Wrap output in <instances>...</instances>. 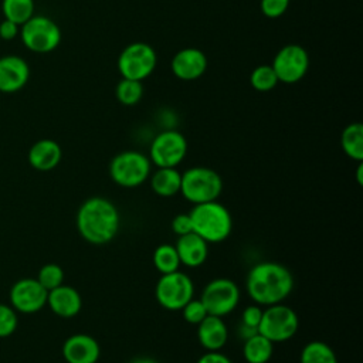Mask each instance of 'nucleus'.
I'll use <instances>...</instances> for the list:
<instances>
[{"label": "nucleus", "mask_w": 363, "mask_h": 363, "mask_svg": "<svg viewBox=\"0 0 363 363\" xmlns=\"http://www.w3.org/2000/svg\"><path fill=\"white\" fill-rule=\"evenodd\" d=\"M245 289L254 303L259 306L281 303L294 289V277L285 265L262 261L248 271Z\"/></svg>", "instance_id": "obj_1"}, {"label": "nucleus", "mask_w": 363, "mask_h": 363, "mask_svg": "<svg viewBox=\"0 0 363 363\" xmlns=\"http://www.w3.org/2000/svg\"><path fill=\"white\" fill-rule=\"evenodd\" d=\"M77 230L89 244L104 245L115 238L121 217L116 206L105 197L86 199L77 211Z\"/></svg>", "instance_id": "obj_2"}, {"label": "nucleus", "mask_w": 363, "mask_h": 363, "mask_svg": "<svg viewBox=\"0 0 363 363\" xmlns=\"http://www.w3.org/2000/svg\"><path fill=\"white\" fill-rule=\"evenodd\" d=\"M193 233L208 244H217L228 238L233 230V218L225 206L214 201L194 204L189 211Z\"/></svg>", "instance_id": "obj_3"}, {"label": "nucleus", "mask_w": 363, "mask_h": 363, "mask_svg": "<svg viewBox=\"0 0 363 363\" xmlns=\"http://www.w3.org/2000/svg\"><path fill=\"white\" fill-rule=\"evenodd\" d=\"M223 191L221 176L204 166H194L182 173L180 191L182 196L194 204H201L207 201H214L220 197Z\"/></svg>", "instance_id": "obj_4"}, {"label": "nucleus", "mask_w": 363, "mask_h": 363, "mask_svg": "<svg viewBox=\"0 0 363 363\" xmlns=\"http://www.w3.org/2000/svg\"><path fill=\"white\" fill-rule=\"evenodd\" d=\"M152 163L149 157L138 150H125L113 156L109 163V176L121 187L135 189L150 176Z\"/></svg>", "instance_id": "obj_5"}, {"label": "nucleus", "mask_w": 363, "mask_h": 363, "mask_svg": "<svg viewBox=\"0 0 363 363\" xmlns=\"http://www.w3.org/2000/svg\"><path fill=\"white\" fill-rule=\"evenodd\" d=\"M298 328L299 318L296 312L281 302L262 309L258 333L269 339L272 343H281L292 339L296 335Z\"/></svg>", "instance_id": "obj_6"}, {"label": "nucleus", "mask_w": 363, "mask_h": 363, "mask_svg": "<svg viewBox=\"0 0 363 363\" xmlns=\"http://www.w3.org/2000/svg\"><path fill=\"white\" fill-rule=\"evenodd\" d=\"M20 38L27 50L45 54L60 45L61 30L50 17L33 16L20 26Z\"/></svg>", "instance_id": "obj_7"}, {"label": "nucleus", "mask_w": 363, "mask_h": 363, "mask_svg": "<svg viewBox=\"0 0 363 363\" xmlns=\"http://www.w3.org/2000/svg\"><path fill=\"white\" fill-rule=\"evenodd\" d=\"M193 295L194 284L191 278L182 271L163 274L155 286L157 303L167 311H180Z\"/></svg>", "instance_id": "obj_8"}, {"label": "nucleus", "mask_w": 363, "mask_h": 363, "mask_svg": "<svg viewBox=\"0 0 363 363\" xmlns=\"http://www.w3.org/2000/svg\"><path fill=\"white\" fill-rule=\"evenodd\" d=\"M240 289L230 278H214L203 289L200 301L208 315L224 318L230 315L240 302Z\"/></svg>", "instance_id": "obj_9"}, {"label": "nucleus", "mask_w": 363, "mask_h": 363, "mask_svg": "<svg viewBox=\"0 0 363 363\" xmlns=\"http://www.w3.org/2000/svg\"><path fill=\"white\" fill-rule=\"evenodd\" d=\"M157 62L156 52L146 43H132L126 45L118 58V68L122 78L142 81L149 77Z\"/></svg>", "instance_id": "obj_10"}, {"label": "nucleus", "mask_w": 363, "mask_h": 363, "mask_svg": "<svg viewBox=\"0 0 363 363\" xmlns=\"http://www.w3.org/2000/svg\"><path fill=\"white\" fill-rule=\"evenodd\" d=\"M187 153L186 138L173 129L156 135L149 147V160L157 167H177Z\"/></svg>", "instance_id": "obj_11"}, {"label": "nucleus", "mask_w": 363, "mask_h": 363, "mask_svg": "<svg viewBox=\"0 0 363 363\" xmlns=\"http://www.w3.org/2000/svg\"><path fill=\"white\" fill-rule=\"evenodd\" d=\"M272 68L278 81L295 84L306 74L309 68V55L302 45L288 44L277 52Z\"/></svg>", "instance_id": "obj_12"}, {"label": "nucleus", "mask_w": 363, "mask_h": 363, "mask_svg": "<svg viewBox=\"0 0 363 363\" xmlns=\"http://www.w3.org/2000/svg\"><path fill=\"white\" fill-rule=\"evenodd\" d=\"M47 295L37 278H21L10 289V303L16 312L35 313L47 305Z\"/></svg>", "instance_id": "obj_13"}, {"label": "nucleus", "mask_w": 363, "mask_h": 363, "mask_svg": "<svg viewBox=\"0 0 363 363\" xmlns=\"http://www.w3.org/2000/svg\"><path fill=\"white\" fill-rule=\"evenodd\" d=\"M30 79V67L18 55L0 57V92L14 94L26 86Z\"/></svg>", "instance_id": "obj_14"}, {"label": "nucleus", "mask_w": 363, "mask_h": 363, "mask_svg": "<svg viewBox=\"0 0 363 363\" xmlns=\"http://www.w3.org/2000/svg\"><path fill=\"white\" fill-rule=\"evenodd\" d=\"M99 356V343L86 333L71 335L62 345V357L67 363H96Z\"/></svg>", "instance_id": "obj_15"}, {"label": "nucleus", "mask_w": 363, "mask_h": 363, "mask_svg": "<svg viewBox=\"0 0 363 363\" xmlns=\"http://www.w3.org/2000/svg\"><path fill=\"white\" fill-rule=\"evenodd\" d=\"M207 68V57L199 48H183L172 60L173 74L183 81H193L201 77Z\"/></svg>", "instance_id": "obj_16"}, {"label": "nucleus", "mask_w": 363, "mask_h": 363, "mask_svg": "<svg viewBox=\"0 0 363 363\" xmlns=\"http://www.w3.org/2000/svg\"><path fill=\"white\" fill-rule=\"evenodd\" d=\"M47 305L57 316L74 318L81 312L82 298L74 286L61 284L60 286L48 291Z\"/></svg>", "instance_id": "obj_17"}, {"label": "nucleus", "mask_w": 363, "mask_h": 363, "mask_svg": "<svg viewBox=\"0 0 363 363\" xmlns=\"http://www.w3.org/2000/svg\"><path fill=\"white\" fill-rule=\"evenodd\" d=\"M197 339L206 352L221 350L228 340V329L223 318L207 315L197 325Z\"/></svg>", "instance_id": "obj_18"}, {"label": "nucleus", "mask_w": 363, "mask_h": 363, "mask_svg": "<svg viewBox=\"0 0 363 363\" xmlns=\"http://www.w3.org/2000/svg\"><path fill=\"white\" fill-rule=\"evenodd\" d=\"M180 264L189 268H197L204 264L208 255V242L196 233L180 235L174 245Z\"/></svg>", "instance_id": "obj_19"}, {"label": "nucleus", "mask_w": 363, "mask_h": 363, "mask_svg": "<svg viewBox=\"0 0 363 363\" xmlns=\"http://www.w3.org/2000/svg\"><path fill=\"white\" fill-rule=\"evenodd\" d=\"M28 163L40 172H48L58 166L62 157L61 146L52 139H40L28 150Z\"/></svg>", "instance_id": "obj_20"}, {"label": "nucleus", "mask_w": 363, "mask_h": 363, "mask_svg": "<svg viewBox=\"0 0 363 363\" xmlns=\"http://www.w3.org/2000/svg\"><path fill=\"white\" fill-rule=\"evenodd\" d=\"M149 177L152 190L160 197H172L180 191L182 173L177 167H157Z\"/></svg>", "instance_id": "obj_21"}, {"label": "nucleus", "mask_w": 363, "mask_h": 363, "mask_svg": "<svg viewBox=\"0 0 363 363\" xmlns=\"http://www.w3.org/2000/svg\"><path fill=\"white\" fill-rule=\"evenodd\" d=\"M272 353L274 343L261 333H255L244 340L242 357L247 363H268Z\"/></svg>", "instance_id": "obj_22"}, {"label": "nucleus", "mask_w": 363, "mask_h": 363, "mask_svg": "<svg viewBox=\"0 0 363 363\" xmlns=\"http://www.w3.org/2000/svg\"><path fill=\"white\" fill-rule=\"evenodd\" d=\"M340 145L347 157L356 162L363 160V125L354 122L347 125L340 136Z\"/></svg>", "instance_id": "obj_23"}, {"label": "nucleus", "mask_w": 363, "mask_h": 363, "mask_svg": "<svg viewBox=\"0 0 363 363\" xmlns=\"http://www.w3.org/2000/svg\"><path fill=\"white\" fill-rule=\"evenodd\" d=\"M299 363H337V357L328 343L312 340L302 347Z\"/></svg>", "instance_id": "obj_24"}, {"label": "nucleus", "mask_w": 363, "mask_h": 363, "mask_svg": "<svg viewBox=\"0 0 363 363\" xmlns=\"http://www.w3.org/2000/svg\"><path fill=\"white\" fill-rule=\"evenodd\" d=\"M1 13L4 18L21 26L34 16V0H1Z\"/></svg>", "instance_id": "obj_25"}, {"label": "nucleus", "mask_w": 363, "mask_h": 363, "mask_svg": "<svg viewBox=\"0 0 363 363\" xmlns=\"http://www.w3.org/2000/svg\"><path fill=\"white\" fill-rule=\"evenodd\" d=\"M152 259L156 271H159L162 275L179 271L182 265L174 245L170 244H160L159 247H156Z\"/></svg>", "instance_id": "obj_26"}, {"label": "nucleus", "mask_w": 363, "mask_h": 363, "mask_svg": "<svg viewBox=\"0 0 363 363\" xmlns=\"http://www.w3.org/2000/svg\"><path fill=\"white\" fill-rule=\"evenodd\" d=\"M250 82L254 89L267 92V91H271L272 88H275V85L279 81L277 78V74H275L272 65L262 64L252 69V72L250 75Z\"/></svg>", "instance_id": "obj_27"}, {"label": "nucleus", "mask_w": 363, "mask_h": 363, "mask_svg": "<svg viewBox=\"0 0 363 363\" xmlns=\"http://www.w3.org/2000/svg\"><path fill=\"white\" fill-rule=\"evenodd\" d=\"M143 95V86L140 81L122 78L116 85V98L122 105H136Z\"/></svg>", "instance_id": "obj_28"}, {"label": "nucleus", "mask_w": 363, "mask_h": 363, "mask_svg": "<svg viewBox=\"0 0 363 363\" xmlns=\"http://www.w3.org/2000/svg\"><path fill=\"white\" fill-rule=\"evenodd\" d=\"M37 281L47 289L51 291L57 286H60L64 281V271L58 264H45L40 268L38 275H37Z\"/></svg>", "instance_id": "obj_29"}, {"label": "nucleus", "mask_w": 363, "mask_h": 363, "mask_svg": "<svg viewBox=\"0 0 363 363\" xmlns=\"http://www.w3.org/2000/svg\"><path fill=\"white\" fill-rule=\"evenodd\" d=\"M18 325L17 312L13 306L0 303V337H9L14 333Z\"/></svg>", "instance_id": "obj_30"}, {"label": "nucleus", "mask_w": 363, "mask_h": 363, "mask_svg": "<svg viewBox=\"0 0 363 363\" xmlns=\"http://www.w3.org/2000/svg\"><path fill=\"white\" fill-rule=\"evenodd\" d=\"M180 311H182L183 319L190 325H199L208 315L203 302L194 298H191Z\"/></svg>", "instance_id": "obj_31"}, {"label": "nucleus", "mask_w": 363, "mask_h": 363, "mask_svg": "<svg viewBox=\"0 0 363 363\" xmlns=\"http://www.w3.org/2000/svg\"><path fill=\"white\" fill-rule=\"evenodd\" d=\"M289 6V0H261V11L269 18L282 16Z\"/></svg>", "instance_id": "obj_32"}, {"label": "nucleus", "mask_w": 363, "mask_h": 363, "mask_svg": "<svg viewBox=\"0 0 363 363\" xmlns=\"http://www.w3.org/2000/svg\"><path fill=\"white\" fill-rule=\"evenodd\" d=\"M261 316H262V308L257 303L248 305L241 313V325H245L258 330Z\"/></svg>", "instance_id": "obj_33"}, {"label": "nucleus", "mask_w": 363, "mask_h": 363, "mask_svg": "<svg viewBox=\"0 0 363 363\" xmlns=\"http://www.w3.org/2000/svg\"><path fill=\"white\" fill-rule=\"evenodd\" d=\"M172 230L177 237L193 233L190 214L189 213H180V214L174 216L173 220H172Z\"/></svg>", "instance_id": "obj_34"}, {"label": "nucleus", "mask_w": 363, "mask_h": 363, "mask_svg": "<svg viewBox=\"0 0 363 363\" xmlns=\"http://www.w3.org/2000/svg\"><path fill=\"white\" fill-rule=\"evenodd\" d=\"M20 33V26H17L16 23L4 18L1 23H0V38L1 40H6V41H10L13 38H16Z\"/></svg>", "instance_id": "obj_35"}, {"label": "nucleus", "mask_w": 363, "mask_h": 363, "mask_svg": "<svg viewBox=\"0 0 363 363\" xmlns=\"http://www.w3.org/2000/svg\"><path fill=\"white\" fill-rule=\"evenodd\" d=\"M196 363H233V362L227 354L217 350V352H206L197 359Z\"/></svg>", "instance_id": "obj_36"}, {"label": "nucleus", "mask_w": 363, "mask_h": 363, "mask_svg": "<svg viewBox=\"0 0 363 363\" xmlns=\"http://www.w3.org/2000/svg\"><path fill=\"white\" fill-rule=\"evenodd\" d=\"M238 333H240V336H241V337L245 340V339L251 337L252 335L258 333V330H257V329H254V328L245 326V325H240V328H238Z\"/></svg>", "instance_id": "obj_37"}, {"label": "nucleus", "mask_w": 363, "mask_h": 363, "mask_svg": "<svg viewBox=\"0 0 363 363\" xmlns=\"http://www.w3.org/2000/svg\"><path fill=\"white\" fill-rule=\"evenodd\" d=\"M356 179H357V183L362 186V184H363V163H362V162H357Z\"/></svg>", "instance_id": "obj_38"}, {"label": "nucleus", "mask_w": 363, "mask_h": 363, "mask_svg": "<svg viewBox=\"0 0 363 363\" xmlns=\"http://www.w3.org/2000/svg\"><path fill=\"white\" fill-rule=\"evenodd\" d=\"M130 363H159V362L152 357H136Z\"/></svg>", "instance_id": "obj_39"}]
</instances>
